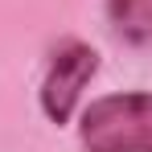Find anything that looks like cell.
<instances>
[{
	"label": "cell",
	"mask_w": 152,
	"mask_h": 152,
	"mask_svg": "<svg viewBox=\"0 0 152 152\" xmlns=\"http://www.w3.org/2000/svg\"><path fill=\"white\" fill-rule=\"evenodd\" d=\"M82 152H152V91H111L78 115Z\"/></svg>",
	"instance_id": "6da1fadb"
},
{
	"label": "cell",
	"mask_w": 152,
	"mask_h": 152,
	"mask_svg": "<svg viewBox=\"0 0 152 152\" xmlns=\"http://www.w3.org/2000/svg\"><path fill=\"white\" fill-rule=\"evenodd\" d=\"M103 12L124 45H136V50L152 45V0H107Z\"/></svg>",
	"instance_id": "3957f363"
},
{
	"label": "cell",
	"mask_w": 152,
	"mask_h": 152,
	"mask_svg": "<svg viewBox=\"0 0 152 152\" xmlns=\"http://www.w3.org/2000/svg\"><path fill=\"white\" fill-rule=\"evenodd\" d=\"M99 74V50L78 41V37H66L58 41L50 53V66H45V78H41V91H37V103L45 111L50 124H70L82 103V91L91 86V78Z\"/></svg>",
	"instance_id": "7a4b0ae2"
}]
</instances>
